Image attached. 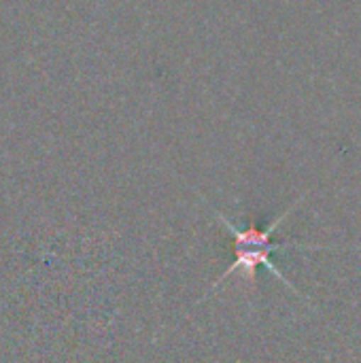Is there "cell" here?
Segmentation results:
<instances>
[{
	"label": "cell",
	"instance_id": "cell-1",
	"mask_svg": "<svg viewBox=\"0 0 361 363\" xmlns=\"http://www.w3.org/2000/svg\"><path fill=\"white\" fill-rule=\"evenodd\" d=\"M300 204V200L298 202H294L291 204V208H287L281 217H277L270 225H266V228H260L257 223H249V225H245V228H238L236 223H232L221 211H217V208H213V213H215V217L219 219V223L234 236V262H232V266L211 285V289H209V294L200 300V302H204L206 298H211L234 272H243L245 274V281L251 285V287H255V272H257V268L260 266H266L283 285H287L289 289H294L298 296H302L287 279H285V274L270 262V257L277 253V251H285V249H300V251H332V249H328V247H321V245H302V242H274L272 240V236H274V232L279 230V225L291 215V211L296 208Z\"/></svg>",
	"mask_w": 361,
	"mask_h": 363
}]
</instances>
